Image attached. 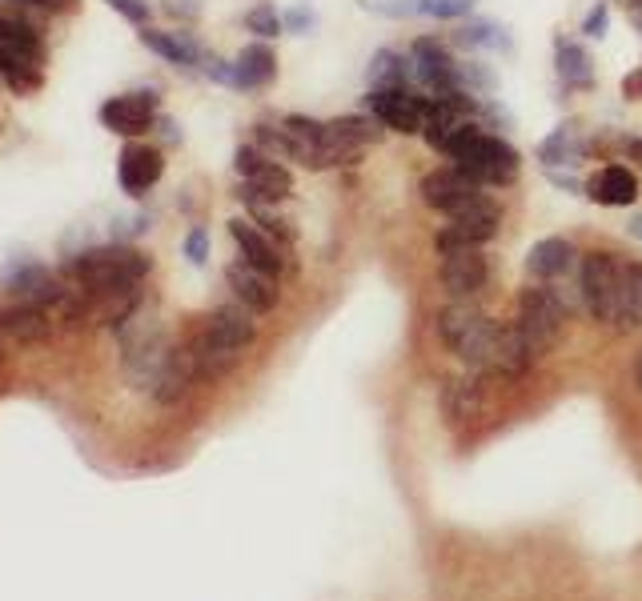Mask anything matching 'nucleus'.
Here are the masks:
<instances>
[{
    "label": "nucleus",
    "mask_w": 642,
    "mask_h": 601,
    "mask_svg": "<svg viewBox=\"0 0 642 601\" xmlns=\"http://www.w3.org/2000/svg\"><path fill=\"white\" fill-rule=\"evenodd\" d=\"M109 4H113V9H117L121 16H129L133 25H149V4H144V0H109Z\"/></svg>",
    "instance_id": "nucleus-32"
},
{
    "label": "nucleus",
    "mask_w": 642,
    "mask_h": 601,
    "mask_svg": "<svg viewBox=\"0 0 642 601\" xmlns=\"http://www.w3.org/2000/svg\"><path fill=\"white\" fill-rule=\"evenodd\" d=\"M630 236H634V241H642V213H639V217H630Z\"/></svg>",
    "instance_id": "nucleus-38"
},
{
    "label": "nucleus",
    "mask_w": 642,
    "mask_h": 601,
    "mask_svg": "<svg viewBox=\"0 0 642 601\" xmlns=\"http://www.w3.org/2000/svg\"><path fill=\"white\" fill-rule=\"evenodd\" d=\"M165 172V157L153 144H125L117 161V181L129 196H144Z\"/></svg>",
    "instance_id": "nucleus-14"
},
{
    "label": "nucleus",
    "mask_w": 642,
    "mask_h": 601,
    "mask_svg": "<svg viewBox=\"0 0 642 601\" xmlns=\"http://www.w3.org/2000/svg\"><path fill=\"white\" fill-rule=\"evenodd\" d=\"M575 257L578 253L566 236H542V241H534L530 253H526V273L538 277V281H558V277L575 265Z\"/></svg>",
    "instance_id": "nucleus-17"
},
{
    "label": "nucleus",
    "mask_w": 642,
    "mask_h": 601,
    "mask_svg": "<svg viewBox=\"0 0 642 601\" xmlns=\"http://www.w3.org/2000/svg\"><path fill=\"white\" fill-rule=\"evenodd\" d=\"M246 28H250L253 37L274 40V37H281L286 21H281V13H277L274 4H257V9H250V13H246Z\"/></svg>",
    "instance_id": "nucleus-28"
},
{
    "label": "nucleus",
    "mask_w": 642,
    "mask_h": 601,
    "mask_svg": "<svg viewBox=\"0 0 642 601\" xmlns=\"http://www.w3.org/2000/svg\"><path fill=\"white\" fill-rule=\"evenodd\" d=\"M554 65H558V77H563L566 89H590L594 85V61L575 40H558V61Z\"/></svg>",
    "instance_id": "nucleus-22"
},
{
    "label": "nucleus",
    "mask_w": 642,
    "mask_h": 601,
    "mask_svg": "<svg viewBox=\"0 0 642 601\" xmlns=\"http://www.w3.org/2000/svg\"><path fill=\"white\" fill-rule=\"evenodd\" d=\"M277 77V53L265 44V40H253L246 44L234 61V85L237 89H262Z\"/></svg>",
    "instance_id": "nucleus-18"
},
{
    "label": "nucleus",
    "mask_w": 642,
    "mask_h": 601,
    "mask_svg": "<svg viewBox=\"0 0 642 601\" xmlns=\"http://www.w3.org/2000/svg\"><path fill=\"white\" fill-rule=\"evenodd\" d=\"M446 157L450 165L470 172L482 189H506V184H514L518 181V165H523V157L514 153V144L494 137V132H486L478 120L462 125L458 137L450 141Z\"/></svg>",
    "instance_id": "nucleus-1"
},
{
    "label": "nucleus",
    "mask_w": 642,
    "mask_h": 601,
    "mask_svg": "<svg viewBox=\"0 0 642 601\" xmlns=\"http://www.w3.org/2000/svg\"><path fill=\"white\" fill-rule=\"evenodd\" d=\"M615 329H622V333L642 329V261H622V285H618Z\"/></svg>",
    "instance_id": "nucleus-19"
},
{
    "label": "nucleus",
    "mask_w": 642,
    "mask_h": 601,
    "mask_svg": "<svg viewBox=\"0 0 642 601\" xmlns=\"http://www.w3.org/2000/svg\"><path fill=\"white\" fill-rule=\"evenodd\" d=\"M499 225H502V205L490 193H478L458 213H450L446 229L433 236V248H438V257H450L458 248H482L490 236L499 233Z\"/></svg>",
    "instance_id": "nucleus-5"
},
{
    "label": "nucleus",
    "mask_w": 642,
    "mask_h": 601,
    "mask_svg": "<svg viewBox=\"0 0 642 601\" xmlns=\"http://www.w3.org/2000/svg\"><path fill=\"white\" fill-rule=\"evenodd\" d=\"M410 80V61L393 49H378L374 61L366 68V85L369 89H406Z\"/></svg>",
    "instance_id": "nucleus-23"
},
{
    "label": "nucleus",
    "mask_w": 642,
    "mask_h": 601,
    "mask_svg": "<svg viewBox=\"0 0 642 601\" xmlns=\"http://www.w3.org/2000/svg\"><path fill=\"white\" fill-rule=\"evenodd\" d=\"M141 40L144 49H153L158 56H165L169 65H181V68H193L197 61H201V53H197L193 40H185L181 33H161V28H141Z\"/></svg>",
    "instance_id": "nucleus-21"
},
{
    "label": "nucleus",
    "mask_w": 642,
    "mask_h": 601,
    "mask_svg": "<svg viewBox=\"0 0 642 601\" xmlns=\"http://www.w3.org/2000/svg\"><path fill=\"white\" fill-rule=\"evenodd\" d=\"M362 9H369V13H381V16H410L418 13L414 9V0H357Z\"/></svg>",
    "instance_id": "nucleus-31"
},
{
    "label": "nucleus",
    "mask_w": 642,
    "mask_h": 601,
    "mask_svg": "<svg viewBox=\"0 0 642 601\" xmlns=\"http://www.w3.org/2000/svg\"><path fill=\"white\" fill-rule=\"evenodd\" d=\"M618 285H622V261L606 248H594L582 257V269H578V297L590 309L594 321L603 325H615L618 314Z\"/></svg>",
    "instance_id": "nucleus-6"
},
{
    "label": "nucleus",
    "mask_w": 642,
    "mask_h": 601,
    "mask_svg": "<svg viewBox=\"0 0 642 601\" xmlns=\"http://www.w3.org/2000/svg\"><path fill=\"white\" fill-rule=\"evenodd\" d=\"M514 309H518L514 329H518L526 345L534 349V357H542L554 341H558V333H563L566 317H570V300H566L563 289L551 281V285H526L523 293H518V300H514Z\"/></svg>",
    "instance_id": "nucleus-4"
},
{
    "label": "nucleus",
    "mask_w": 642,
    "mask_h": 601,
    "mask_svg": "<svg viewBox=\"0 0 642 601\" xmlns=\"http://www.w3.org/2000/svg\"><path fill=\"white\" fill-rule=\"evenodd\" d=\"M101 120L117 137H144V132L158 125V97L153 92H121V97H109L105 105H101Z\"/></svg>",
    "instance_id": "nucleus-11"
},
{
    "label": "nucleus",
    "mask_w": 642,
    "mask_h": 601,
    "mask_svg": "<svg viewBox=\"0 0 642 601\" xmlns=\"http://www.w3.org/2000/svg\"><path fill=\"white\" fill-rule=\"evenodd\" d=\"M622 97H627V101H642V65L622 80Z\"/></svg>",
    "instance_id": "nucleus-35"
},
{
    "label": "nucleus",
    "mask_w": 642,
    "mask_h": 601,
    "mask_svg": "<svg viewBox=\"0 0 642 601\" xmlns=\"http://www.w3.org/2000/svg\"><path fill=\"white\" fill-rule=\"evenodd\" d=\"M229 236H234L241 261H250L253 269H262V273H269V277H281V269H286L281 245H277L269 233H262L250 217H234V221H229Z\"/></svg>",
    "instance_id": "nucleus-15"
},
{
    "label": "nucleus",
    "mask_w": 642,
    "mask_h": 601,
    "mask_svg": "<svg viewBox=\"0 0 642 601\" xmlns=\"http://www.w3.org/2000/svg\"><path fill=\"white\" fill-rule=\"evenodd\" d=\"M478 406H482L478 381H470V378H450L446 385H442V413H446L450 421L474 418V413H478Z\"/></svg>",
    "instance_id": "nucleus-24"
},
{
    "label": "nucleus",
    "mask_w": 642,
    "mask_h": 601,
    "mask_svg": "<svg viewBox=\"0 0 642 601\" xmlns=\"http://www.w3.org/2000/svg\"><path fill=\"white\" fill-rule=\"evenodd\" d=\"M253 337H257V321H253V309H246L241 300L237 305H222L205 317V329L197 337L193 349V366L201 373H222L237 361L241 349H250Z\"/></svg>",
    "instance_id": "nucleus-3"
},
{
    "label": "nucleus",
    "mask_w": 642,
    "mask_h": 601,
    "mask_svg": "<svg viewBox=\"0 0 642 601\" xmlns=\"http://www.w3.org/2000/svg\"><path fill=\"white\" fill-rule=\"evenodd\" d=\"M454 65L458 56L450 53L442 40L433 37H418L414 40V53H410V80H418L426 97H442V92H454Z\"/></svg>",
    "instance_id": "nucleus-10"
},
{
    "label": "nucleus",
    "mask_w": 642,
    "mask_h": 601,
    "mask_svg": "<svg viewBox=\"0 0 642 601\" xmlns=\"http://www.w3.org/2000/svg\"><path fill=\"white\" fill-rule=\"evenodd\" d=\"M454 44H458V49H494V53H511V37H506V28L494 25V21H474V25L458 28V33H454Z\"/></svg>",
    "instance_id": "nucleus-26"
},
{
    "label": "nucleus",
    "mask_w": 642,
    "mask_h": 601,
    "mask_svg": "<svg viewBox=\"0 0 642 601\" xmlns=\"http://www.w3.org/2000/svg\"><path fill=\"white\" fill-rule=\"evenodd\" d=\"M225 281L234 289V297L253 309V314H269L277 309V300H281V289H277V277L262 273V269H253L250 261H234L225 269Z\"/></svg>",
    "instance_id": "nucleus-16"
},
{
    "label": "nucleus",
    "mask_w": 642,
    "mask_h": 601,
    "mask_svg": "<svg viewBox=\"0 0 642 601\" xmlns=\"http://www.w3.org/2000/svg\"><path fill=\"white\" fill-rule=\"evenodd\" d=\"M326 125L333 137L357 144V149H369V144H378L381 137H386L378 117H369V113H345V117H333V120H326Z\"/></svg>",
    "instance_id": "nucleus-25"
},
{
    "label": "nucleus",
    "mask_w": 642,
    "mask_h": 601,
    "mask_svg": "<svg viewBox=\"0 0 642 601\" xmlns=\"http://www.w3.org/2000/svg\"><path fill=\"white\" fill-rule=\"evenodd\" d=\"M454 85L470 97H494L499 92V73L486 61H458L454 65Z\"/></svg>",
    "instance_id": "nucleus-27"
},
{
    "label": "nucleus",
    "mask_w": 642,
    "mask_h": 601,
    "mask_svg": "<svg viewBox=\"0 0 642 601\" xmlns=\"http://www.w3.org/2000/svg\"><path fill=\"white\" fill-rule=\"evenodd\" d=\"M578 157H582V132L570 120L558 125L546 141L538 144V161L551 165V169H570V165H578Z\"/></svg>",
    "instance_id": "nucleus-20"
},
{
    "label": "nucleus",
    "mask_w": 642,
    "mask_h": 601,
    "mask_svg": "<svg viewBox=\"0 0 642 601\" xmlns=\"http://www.w3.org/2000/svg\"><path fill=\"white\" fill-rule=\"evenodd\" d=\"M582 193H587L594 205H603V209H627V205L639 201L642 189H639L634 169L610 161V165H599V169L590 172L587 184H582Z\"/></svg>",
    "instance_id": "nucleus-12"
},
{
    "label": "nucleus",
    "mask_w": 642,
    "mask_h": 601,
    "mask_svg": "<svg viewBox=\"0 0 642 601\" xmlns=\"http://www.w3.org/2000/svg\"><path fill=\"white\" fill-rule=\"evenodd\" d=\"M281 21H286V28H293V33H310V28L317 25L314 9H305V4H302V9H289Z\"/></svg>",
    "instance_id": "nucleus-34"
},
{
    "label": "nucleus",
    "mask_w": 642,
    "mask_h": 601,
    "mask_svg": "<svg viewBox=\"0 0 642 601\" xmlns=\"http://www.w3.org/2000/svg\"><path fill=\"white\" fill-rule=\"evenodd\" d=\"M433 108V97L414 89H369L366 92V113L378 117V125L386 132H406L418 137L426 129V117Z\"/></svg>",
    "instance_id": "nucleus-8"
},
{
    "label": "nucleus",
    "mask_w": 642,
    "mask_h": 601,
    "mask_svg": "<svg viewBox=\"0 0 642 601\" xmlns=\"http://www.w3.org/2000/svg\"><path fill=\"white\" fill-rule=\"evenodd\" d=\"M486 273H490V265H486L482 248H458V253L442 257L438 281L454 300H470L486 285Z\"/></svg>",
    "instance_id": "nucleus-13"
},
{
    "label": "nucleus",
    "mask_w": 642,
    "mask_h": 601,
    "mask_svg": "<svg viewBox=\"0 0 642 601\" xmlns=\"http://www.w3.org/2000/svg\"><path fill=\"white\" fill-rule=\"evenodd\" d=\"M418 193H421V201H426V209L450 217V213H458L466 201H474V196L486 193V189L474 181L466 169H458V165H442V169H430L421 177Z\"/></svg>",
    "instance_id": "nucleus-9"
},
{
    "label": "nucleus",
    "mask_w": 642,
    "mask_h": 601,
    "mask_svg": "<svg viewBox=\"0 0 642 601\" xmlns=\"http://www.w3.org/2000/svg\"><path fill=\"white\" fill-rule=\"evenodd\" d=\"M234 169H237V177H241V189H237L241 196H257V201L277 205V201H286V196L293 193L289 169L277 157H269L265 149H257V144H241V149H237Z\"/></svg>",
    "instance_id": "nucleus-7"
},
{
    "label": "nucleus",
    "mask_w": 642,
    "mask_h": 601,
    "mask_svg": "<svg viewBox=\"0 0 642 601\" xmlns=\"http://www.w3.org/2000/svg\"><path fill=\"white\" fill-rule=\"evenodd\" d=\"M414 9L433 21H458L474 9V0H414Z\"/></svg>",
    "instance_id": "nucleus-29"
},
{
    "label": "nucleus",
    "mask_w": 642,
    "mask_h": 601,
    "mask_svg": "<svg viewBox=\"0 0 642 601\" xmlns=\"http://www.w3.org/2000/svg\"><path fill=\"white\" fill-rule=\"evenodd\" d=\"M68 273L77 277V285L85 293H97V297H117V293H129L149 277V257L141 248L129 245H105V248H89L80 253L77 261L68 265Z\"/></svg>",
    "instance_id": "nucleus-2"
},
{
    "label": "nucleus",
    "mask_w": 642,
    "mask_h": 601,
    "mask_svg": "<svg viewBox=\"0 0 642 601\" xmlns=\"http://www.w3.org/2000/svg\"><path fill=\"white\" fill-rule=\"evenodd\" d=\"M627 153H630V161H639V165H642V137H634V141H627Z\"/></svg>",
    "instance_id": "nucleus-37"
},
{
    "label": "nucleus",
    "mask_w": 642,
    "mask_h": 601,
    "mask_svg": "<svg viewBox=\"0 0 642 601\" xmlns=\"http://www.w3.org/2000/svg\"><path fill=\"white\" fill-rule=\"evenodd\" d=\"M606 21H610V13H606V4H594V9H590V16L582 21V33H587L590 40L606 37Z\"/></svg>",
    "instance_id": "nucleus-33"
},
{
    "label": "nucleus",
    "mask_w": 642,
    "mask_h": 601,
    "mask_svg": "<svg viewBox=\"0 0 642 601\" xmlns=\"http://www.w3.org/2000/svg\"><path fill=\"white\" fill-rule=\"evenodd\" d=\"M21 4H33V9H53V13H65V9H77V0H21Z\"/></svg>",
    "instance_id": "nucleus-36"
},
{
    "label": "nucleus",
    "mask_w": 642,
    "mask_h": 601,
    "mask_svg": "<svg viewBox=\"0 0 642 601\" xmlns=\"http://www.w3.org/2000/svg\"><path fill=\"white\" fill-rule=\"evenodd\" d=\"M185 257L193 265L210 261V233H205V225H193V229H189V236H185Z\"/></svg>",
    "instance_id": "nucleus-30"
}]
</instances>
